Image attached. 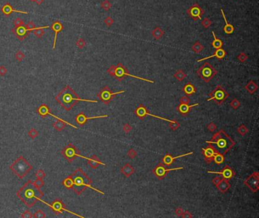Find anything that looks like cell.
I'll list each match as a JSON object with an SVG mask.
<instances>
[{"label":"cell","mask_w":259,"mask_h":218,"mask_svg":"<svg viewBox=\"0 0 259 218\" xmlns=\"http://www.w3.org/2000/svg\"><path fill=\"white\" fill-rule=\"evenodd\" d=\"M191 50H192L193 52H195V53H200V52L204 50V46H202V44H201V43L197 41V42H195L193 45H192V46H191Z\"/></svg>","instance_id":"cell-38"},{"label":"cell","mask_w":259,"mask_h":218,"mask_svg":"<svg viewBox=\"0 0 259 218\" xmlns=\"http://www.w3.org/2000/svg\"><path fill=\"white\" fill-rule=\"evenodd\" d=\"M237 59L240 62H245L246 60L248 59V56L245 53V52H241L237 56Z\"/></svg>","instance_id":"cell-49"},{"label":"cell","mask_w":259,"mask_h":218,"mask_svg":"<svg viewBox=\"0 0 259 218\" xmlns=\"http://www.w3.org/2000/svg\"><path fill=\"white\" fill-rule=\"evenodd\" d=\"M212 35L213 37H214V41H213L212 43H211V46H212L213 48H214L215 50L222 48L223 46V42L221 41V39L217 38V37H216V35H215L214 31H212Z\"/></svg>","instance_id":"cell-32"},{"label":"cell","mask_w":259,"mask_h":218,"mask_svg":"<svg viewBox=\"0 0 259 218\" xmlns=\"http://www.w3.org/2000/svg\"><path fill=\"white\" fill-rule=\"evenodd\" d=\"M49 27H50V26H43V27H36V29L34 31V34L37 38H41L45 34L44 29H46V28H49Z\"/></svg>","instance_id":"cell-35"},{"label":"cell","mask_w":259,"mask_h":218,"mask_svg":"<svg viewBox=\"0 0 259 218\" xmlns=\"http://www.w3.org/2000/svg\"><path fill=\"white\" fill-rule=\"evenodd\" d=\"M2 12L6 16H9L12 12H16V13H21V14H24V15H27L28 12H24V11H20V10H16V9H14L12 8V6L9 4V3H6L5 4L4 6L2 7Z\"/></svg>","instance_id":"cell-24"},{"label":"cell","mask_w":259,"mask_h":218,"mask_svg":"<svg viewBox=\"0 0 259 218\" xmlns=\"http://www.w3.org/2000/svg\"><path fill=\"white\" fill-rule=\"evenodd\" d=\"M207 173H216V174H219V175H221L222 177L226 180H231V179L233 178L234 176H235V175H236L235 171L229 166H225L223 168V170H221V172H212V171H208Z\"/></svg>","instance_id":"cell-17"},{"label":"cell","mask_w":259,"mask_h":218,"mask_svg":"<svg viewBox=\"0 0 259 218\" xmlns=\"http://www.w3.org/2000/svg\"><path fill=\"white\" fill-rule=\"evenodd\" d=\"M51 29L54 31L55 36H54V40H53V45H52V50H55L56 49V40H57V37H58V34L61 32V31L63 30L64 27L62 24V23L60 22L59 21H54L53 23L51 25Z\"/></svg>","instance_id":"cell-21"},{"label":"cell","mask_w":259,"mask_h":218,"mask_svg":"<svg viewBox=\"0 0 259 218\" xmlns=\"http://www.w3.org/2000/svg\"><path fill=\"white\" fill-rule=\"evenodd\" d=\"M240 105H241V103H240V102L239 101L238 99L236 98L233 99V100L230 103V106L235 110L239 108Z\"/></svg>","instance_id":"cell-42"},{"label":"cell","mask_w":259,"mask_h":218,"mask_svg":"<svg viewBox=\"0 0 259 218\" xmlns=\"http://www.w3.org/2000/svg\"><path fill=\"white\" fill-rule=\"evenodd\" d=\"M237 131H238V133L241 136H245V135L249 132V129H248V128L246 127L245 125H241V126L237 129Z\"/></svg>","instance_id":"cell-41"},{"label":"cell","mask_w":259,"mask_h":218,"mask_svg":"<svg viewBox=\"0 0 259 218\" xmlns=\"http://www.w3.org/2000/svg\"><path fill=\"white\" fill-rule=\"evenodd\" d=\"M127 155L128 157L131 159H135L137 157V151L135 150H134V149H130L128 150L127 152Z\"/></svg>","instance_id":"cell-52"},{"label":"cell","mask_w":259,"mask_h":218,"mask_svg":"<svg viewBox=\"0 0 259 218\" xmlns=\"http://www.w3.org/2000/svg\"><path fill=\"white\" fill-rule=\"evenodd\" d=\"M187 13L193 21H198L201 19V16L205 14V11L200 7L199 5L195 3L187 10Z\"/></svg>","instance_id":"cell-15"},{"label":"cell","mask_w":259,"mask_h":218,"mask_svg":"<svg viewBox=\"0 0 259 218\" xmlns=\"http://www.w3.org/2000/svg\"><path fill=\"white\" fill-rule=\"evenodd\" d=\"M122 129H123L124 132H126V133H129L130 131L132 130V127L130 126L128 123H126L125 125L123 126V128H122Z\"/></svg>","instance_id":"cell-57"},{"label":"cell","mask_w":259,"mask_h":218,"mask_svg":"<svg viewBox=\"0 0 259 218\" xmlns=\"http://www.w3.org/2000/svg\"><path fill=\"white\" fill-rule=\"evenodd\" d=\"M12 33L15 35L16 37H17L19 41H23L26 37H27L29 36L30 33L27 31V30L26 29V27L24 25L19 26L17 27H15L12 30Z\"/></svg>","instance_id":"cell-18"},{"label":"cell","mask_w":259,"mask_h":218,"mask_svg":"<svg viewBox=\"0 0 259 218\" xmlns=\"http://www.w3.org/2000/svg\"><path fill=\"white\" fill-rule=\"evenodd\" d=\"M244 185L247 186L252 192H257L259 189V173L254 172L244 181Z\"/></svg>","instance_id":"cell-12"},{"label":"cell","mask_w":259,"mask_h":218,"mask_svg":"<svg viewBox=\"0 0 259 218\" xmlns=\"http://www.w3.org/2000/svg\"><path fill=\"white\" fill-rule=\"evenodd\" d=\"M206 143L214 145L213 147L223 154L228 153L236 145V142L223 129L215 133L211 140L207 141Z\"/></svg>","instance_id":"cell-4"},{"label":"cell","mask_w":259,"mask_h":218,"mask_svg":"<svg viewBox=\"0 0 259 218\" xmlns=\"http://www.w3.org/2000/svg\"><path fill=\"white\" fill-rule=\"evenodd\" d=\"M46 205H47L48 207H50L51 209H52V210L54 211L56 215H57V216H58L59 214H62L64 211H66V212L74 214V215H75V216L78 217H81V218L84 217L83 216L78 215V214H77L76 213H73L72 211H71V210H68V209H66V206H65V205H64L63 202L62 201V200H59V199H56V200H55L52 204H49V203L47 202Z\"/></svg>","instance_id":"cell-11"},{"label":"cell","mask_w":259,"mask_h":218,"mask_svg":"<svg viewBox=\"0 0 259 218\" xmlns=\"http://www.w3.org/2000/svg\"><path fill=\"white\" fill-rule=\"evenodd\" d=\"M211 24H212V22H211V21L209 19L208 17H205V18L202 20V21H201V24H202V26H203L205 28H206V29L208 28V27L211 25Z\"/></svg>","instance_id":"cell-45"},{"label":"cell","mask_w":259,"mask_h":218,"mask_svg":"<svg viewBox=\"0 0 259 218\" xmlns=\"http://www.w3.org/2000/svg\"><path fill=\"white\" fill-rule=\"evenodd\" d=\"M56 101L59 103L64 109L67 111L72 110L75 106L78 101H84V102L89 103H97V100H85L81 99L79 96L75 92L72 87L66 85V87L62 89V91L59 93L57 96L55 97Z\"/></svg>","instance_id":"cell-2"},{"label":"cell","mask_w":259,"mask_h":218,"mask_svg":"<svg viewBox=\"0 0 259 218\" xmlns=\"http://www.w3.org/2000/svg\"><path fill=\"white\" fill-rule=\"evenodd\" d=\"M24 57H25V56L21 50L17 51V52L15 53V59L18 62H21L24 59Z\"/></svg>","instance_id":"cell-50"},{"label":"cell","mask_w":259,"mask_h":218,"mask_svg":"<svg viewBox=\"0 0 259 218\" xmlns=\"http://www.w3.org/2000/svg\"><path fill=\"white\" fill-rule=\"evenodd\" d=\"M183 211L184 210L182 208H176V210H175V214H176L178 217H181L182 216V213H183Z\"/></svg>","instance_id":"cell-62"},{"label":"cell","mask_w":259,"mask_h":218,"mask_svg":"<svg viewBox=\"0 0 259 218\" xmlns=\"http://www.w3.org/2000/svg\"><path fill=\"white\" fill-rule=\"evenodd\" d=\"M173 77H174L177 81H182L187 77V75H186L182 69H179L175 72L174 75H173Z\"/></svg>","instance_id":"cell-36"},{"label":"cell","mask_w":259,"mask_h":218,"mask_svg":"<svg viewBox=\"0 0 259 218\" xmlns=\"http://www.w3.org/2000/svg\"><path fill=\"white\" fill-rule=\"evenodd\" d=\"M183 170V167H177V168H166V166L163 165V163L157 164L156 167L153 170V173L154 176L160 180H163L166 176V173L172 170Z\"/></svg>","instance_id":"cell-13"},{"label":"cell","mask_w":259,"mask_h":218,"mask_svg":"<svg viewBox=\"0 0 259 218\" xmlns=\"http://www.w3.org/2000/svg\"><path fill=\"white\" fill-rule=\"evenodd\" d=\"M14 26L15 27H19V26H22V25H24V23L23 20H21L20 17H17L15 21H14Z\"/></svg>","instance_id":"cell-53"},{"label":"cell","mask_w":259,"mask_h":218,"mask_svg":"<svg viewBox=\"0 0 259 218\" xmlns=\"http://www.w3.org/2000/svg\"><path fill=\"white\" fill-rule=\"evenodd\" d=\"M112 7V4L110 3V2H109L108 0H104L101 2V8L103 9H104L105 11H108L110 10Z\"/></svg>","instance_id":"cell-43"},{"label":"cell","mask_w":259,"mask_h":218,"mask_svg":"<svg viewBox=\"0 0 259 218\" xmlns=\"http://www.w3.org/2000/svg\"><path fill=\"white\" fill-rule=\"evenodd\" d=\"M230 94L224 88H223L221 85H217L210 94H209V97L207 99V101H214V102L217 105H221L228 98Z\"/></svg>","instance_id":"cell-8"},{"label":"cell","mask_w":259,"mask_h":218,"mask_svg":"<svg viewBox=\"0 0 259 218\" xmlns=\"http://www.w3.org/2000/svg\"><path fill=\"white\" fill-rule=\"evenodd\" d=\"M62 184L66 189H72L73 187V181H72V179L71 177V176H68V177H66L65 180L62 181Z\"/></svg>","instance_id":"cell-39"},{"label":"cell","mask_w":259,"mask_h":218,"mask_svg":"<svg viewBox=\"0 0 259 218\" xmlns=\"http://www.w3.org/2000/svg\"><path fill=\"white\" fill-rule=\"evenodd\" d=\"M221 14H222L223 17V19H224L225 24H226L224 25V27H223V31H224L226 34H231L233 33V31H234V30H235V28H234V27L232 25V24H230V23H228V22H227L226 15H225L224 12H223V10L222 8L221 9Z\"/></svg>","instance_id":"cell-31"},{"label":"cell","mask_w":259,"mask_h":218,"mask_svg":"<svg viewBox=\"0 0 259 218\" xmlns=\"http://www.w3.org/2000/svg\"><path fill=\"white\" fill-rule=\"evenodd\" d=\"M199 103H195V104L189 105V104H186V103H179L177 107H176V110L179 112L182 116H186L189 113L190 111H191V109H192V107L196 106H198Z\"/></svg>","instance_id":"cell-23"},{"label":"cell","mask_w":259,"mask_h":218,"mask_svg":"<svg viewBox=\"0 0 259 218\" xmlns=\"http://www.w3.org/2000/svg\"><path fill=\"white\" fill-rule=\"evenodd\" d=\"M113 22H114V21H113V19H112L110 16L106 17L104 20L105 24H106L107 27H110V26H112V24H113Z\"/></svg>","instance_id":"cell-55"},{"label":"cell","mask_w":259,"mask_h":218,"mask_svg":"<svg viewBox=\"0 0 259 218\" xmlns=\"http://www.w3.org/2000/svg\"><path fill=\"white\" fill-rule=\"evenodd\" d=\"M10 170L15 174L17 178L22 180L31 170H33V166L27 162V160L23 156H20L10 166Z\"/></svg>","instance_id":"cell-6"},{"label":"cell","mask_w":259,"mask_h":218,"mask_svg":"<svg viewBox=\"0 0 259 218\" xmlns=\"http://www.w3.org/2000/svg\"><path fill=\"white\" fill-rule=\"evenodd\" d=\"M79 152L80 151L76 148V147L75 145H73L72 144H69V145H67V146L61 151V154H62V156L64 157V158H66L69 163H72L73 160H75V158L77 157L87 160V157L81 156V155L79 154Z\"/></svg>","instance_id":"cell-9"},{"label":"cell","mask_w":259,"mask_h":218,"mask_svg":"<svg viewBox=\"0 0 259 218\" xmlns=\"http://www.w3.org/2000/svg\"><path fill=\"white\" fill-rule=\"evenodd\" d=\"M163 35H164V31H163V29H161V27H157L152 31V36L157 41V40H160Z\"/></svg>","instance_id":"cell-34"},{"label":"cell","mask_w":259,"mask_h":218,"mask_svg":"<svg viewBox=\"0 0 259 218\" xmlns=\"http://www.w3.org/2000/svg\"><path fill=\"white\" fill-rule=\"evenodd\" d=\"M66 125H68V126H72V128L75 129H77L76 126H75L74 125H72V124L69 123V122H66V121H65V120H57V121H56V122L53 123L52 126H53V128H54L56 130H57V131H62L64 129H65V127H66Z\"/></svg>","instance_id":"cell-27"},{"label":"cell","mask_w":259,"mask_h":218,"mask_svg":"<svg viewBox=\"0 0 259 218\" xmlns=\"http://www.w3.org/2000/svg\"><path fill=\"white\" fill-rule=\"evenodd\" d=\"M33 182L34 185L37 188H38V189H40V188H42L44 185V181H43V179H38V178H37V180H35L34 182Z\"/></svg>","instance_id":"cell-46"},{"label":"cell","mask_w":259,"mask_h":218,"mask_svg":"<svg viewBox=\"0 0 259 218\" xmlns=\"http://www.w3.org/2000/svg\"><path fill=\"white\" fill-rule=\"evenodd\" d=\"M43 1H44V0H35V2H36L37 5H39V6H40L43 2Z\"/></svg>","instance_id":"cell-63"},{"label":"cell","mask_w":259,"mask_h":218,"mask_svg":"<svg viewBox=\"0 0 259 218\" xmlns=\"http://www.w3.org/2000/svg\"><path fill=\"white\" fill-rule=\"evenodd\" d=\"M38 135H39L38 131L35 129L34 128H32V129H30L29 131H28V136H29L31 139H35L37 136H38Z\"/></svg>","instance_id":"cell-44"},{"label":"cell","mask_w":259,"mask_h":218,"mask_svg":"<svg viewBox=\"0 0 259 218\" xmlns=\"http://www.w3.org/2000/svg\"><path fill=\"white\" fill-rule=\"evenodd\" d=\"M190 154H193V151H191V152H188L187 154H182V155H178V156L176 157H172L171 154H166L162 159V163L163 164V165L166 166H170L172 164V163L174 162L175 160L176 159L178 158H181V157H186L188 155H190Z\"/></svg>","instance_id":"cell-20"},{"label":"cell","mask_w":259,"mask_h":218,"mask_svg":"<svg viewBox=\"0 0 259 218\" xmlns=\"http://www.w3.org/2000/svg\"><path fill=\"white\" fill-rule=\"evenodd\" d=\"M196 74L205 82H209L217 74V71L209 62L205 63L196 71Z\"/></svg>","instance_id":"cell-7"},{"label":"cell","mask_w":259,"mask_h":218,"mask_svg":"<svg viewBox=\"0 0 259 218\" xmlns=\"http://www.w3.org/2000/svg\"><path fill=\"white\" fill-rule=\"evenodd\" d=\"M135 114L137 117H138L141 119H144L146 116H147V109L145 106H144L143 104H140L138 108L135 109Z\"/></svg>","instance_id":"cell-29"},{"label":"cell","mask_w":259,"mask_h":218,"mask_svg":"<svg viewBox=\"0 0 259 218\" xmlns=\"http://www.w3.org/2000/svg\"><path fill=\"white\" fill-rule=\"evenodd\" d=\"M120 172L126 178H128L135 173V169L130 164H126L120 169Z\"/></svg>","instance_id":"cell-28"},{"label":"cell","mask_w":259,"mask_h":218,"mask_svg":"<svg viewBox=\"0 0 259 218\" xmlns=\"http://www.w3.org/2000/svg\"><path fill=\"white\" fill-rule=\"evenodd\" d=\"M7 73V69L4 66H0V76H5Z\"/></svg>","instance_id":"cell-61"},{"label":"cell","mask_w":259,"mask_h":218,"mask_svg":"<svg viewBox=\"0 0 259 218\" xmlns=\"http://www.w3.org/2000/svg\"><path fill=\"white\" fill-rule=\"evenodd\" d=\"M29 1H31V2H35V0H29Z\"/></svg>","instance_id":"cell-64"},{"label":"cell","mask_w":259,"mask_h":218,"mask_svg":"<svg viewBox=\"0 0 259 218\" xmlns=\"http://www.w3.org/2000/svg\"><path fill=\"white\" fill-rule=\"evenodd\" d=\"M43 195V192L36 187L31 180H28L17 192V197L29 208H33L37 201H40Z\"/></svg>","instance_id":"cell-1"},{"label":"cell","mask_w":259,"mask_h":218,"mask_svg":"<svg viewBox=\"0 0 259 218\" xmlns=\"http://www.w3.org/2000/svg\"><path fill=\"white\" fill-rule=\"evenodd\" d=\"M45 176H46V174H45L44 171L43 170H39L36 173V177L38 178V179H43Z\"/></svg>","instance_id":"cell-59"},{"label":"cell","mask_w":259,"mask_h":218,"mask_svg":"<svg viewBox=\"0 0 259 218\" xmlns=\"http://www.w3.org/2000/svg\"><path fill=\"white\" fill-rule=\"evenodd\" d=\"M226 55V51L223 50V49L221 48V49H217L216 50H215L214 53L212 55V56H210L208 57H206V58H203V59H198L197 62H201V61H205L206 59H208L210 58H213V57H216L217 59L219 60H222L224 58L225 56Z\"/></svg>","instance_id":"cell-25"},{"label":"cell","mask_w":259,"mask_h":218,"mask_svg":"<svg viewBox=\"0 0 259 218\" xmlns=\"http://www.w3.org/2000/svg\"><path fill=\"white\" fill-rule=\"evenodd\" d=\"M86 45V42L83 38H79L76 41V46L79 49H83Z\"/></svg>","instance_id":"cell-51"},{"label":"cell","mask_w":259,"mask_h":218,"mask_svg":"<svg viewBox=\"0 0 259 218\" xmlns=\"http://www.w3.org/2000/svg\"><path fill=\"white\" fill-rule=\"evenodd\" d=\"M33 217H34V218H45V217H47V215H46V214H45V213L43 212V210H37V211H36V212L34 214Z\"/></svg>","instance_id":"cell-47"},{"label":"cell","mask_w":259,"mask_h":218,"mask_svg":"<svg viewBox=\"0 0 259 218\" xmlns=\"http://www.w3.org/2000/svg\"><path fill=\"white\" fill-rule=\"evenodd\" d=\"M224 154H221V153H217L216 154L214 155V159L213 160L214 161L215 164H217V165H221L224 162Z\"/></svg>","instance_id":"cell-37"},{"label":"cell","mask_w":259,"mask_h":218,"mask_svg":"<svg viewBox=\"0 0 259 218\" xmlns=\"http://www.w3.org/2000/svg\"><path fill=\"white\" fill-rule=\"evenodd\" d=\"M107 73L110 76H112V78H115L119 81H122L124 78L126 77V76H129V77L134 78H136V79L147 81V82H150V83H154V81H151V80L146 79V78H143L141 77L131 75V74H129L126 67H125L122 63H118L116 66H111L107 69Z\"/></svg>","instance_id":"cell-5"},{"label":"cell","mask_w":259,"mask_h":218,"mask_svg":"<svg viewBox=\"0 0 259 218\" xmlns=\"http://www.w3.org/2000/svg\"><path fill=\"white\" fill-rule=\"evenodd\" d=\"M71 177H72V181H73L72 189L77 195H81L87 188L92 189L94 191H97L101 195H104L103 191H101V190H99L97 189H95L91 185V184L93 183V181L81 168L77 169L74 172V173L71 175Z\"/></svg>","instance_id":"cell-3"},{"label":"cell","mask_w":259,"mask_h":218,"mask_svg":"<svg viewBox=\"0 0 259 218\" xmlns=\"http://www.w3.org/2000/svg\"><path fill=\"white\" fill-rule=\"evenodd\" d=\"M169 126L171 129V130L172 131H176L180 127L179 122L177 121V120H171L170 122H169Z\"/></svg>","instance_id":"cell-40"},{"label":"cell","mask_w":259,"mask_h":218,"mask_svg":"<svg viewBox=\"0 0 259 218\" xmlns=\"http://www.w3.org/2000/svg\"><path fill=\"white\" fill-rule=\"evenodd\" d=\"M25 27H26V29L27 30V31H28L29 33H31V31H34V30L36 29V27H35L34 23L32 21H29V22H28V23L26 24Z\"/></svg>","instance_id":"cell-48"},{"label":"cell","mask_w":259,"mask_h":218,"mask_svg":"<svg viewBox=\"0 0 259 218\" xmlns=\"http://www.w3.org/2000/svg\"><path fill=\"white\" fill-rule=\"evenodd\" d=\"M124 92H126L125 90L113 93L112 92V91L109 87H104L103 88L101 89L100 92L97 94V96H98V98L101 100L103 103H104L105 105H108L112 101V99L116 97V95L122 94Z\"/></svg>","instance_id":"cell-10"},{"label":"cell","mask_w":259,"mask_h":218,"mask_svg":"<svg viewBox=\"0 0 259 218\" xmlns=\"http://www.w3.org/2000/svg\"><path fill=\"white\" fill-rule=\"evenodd\" d=\"M182 91L186 94V96H192L196 93V88L194 86V85L191 82H188L183 87H182Z\"/></svg>","instance_id":"cell-30"},{"label":"cell","mask_w":259,"mask_h":218,"mask_svg":"<svg viewBox=\"0 0 259 218\" xmlns=\"http://www.w3.org/2000/svg\"><path fill=\"white\" fill-rule=\"evenodd\" d=\"M207 129L208 131H210L211 132H213V131H214L215 130L217 129V126H216V124L214 123V122H211V123H209L207 126Z\"/></svg>","instance_id":"cell-56"},{"label":"cell","mask_w":259,"mask_h":218,"mask_svg":"<svg viewBox=\"0 0 259 218\" xmlns=\"http://www.w3.org/2000/svg\"><path fill=\"white\" fill-rule=\"evenodd\" d=\"M212 182L221 193H226L231 187L229 180H225L223 177H214L212 180Z\"/></svg>","instance_id":"cell-14"},{"label":"cell","mask_w":259,"mask_h":218,"mask_svg":"<svg viewBox=\"0 0 259 218\" xmlns=\"http://www.w3.org/2000/svg\"><path fill=\"white\" fill-rule=\"evenodd\" d=\"M245 89L250 94H255L258 90V85L254 82L253 81H249L247 83V85L245 86Z\"/></svg>","instance_id":"cell-33"},{"label":"cell","mask_w":259,"mask_h":218,"mask_svg":"<svg viewBox=\"0 0 259 218\" xmlns=\"http://www.w3.org/2000/svg\"><path fill=\"white\" fill-rule=\"evenodd\" d=\"M21 217L22 218H31L33 217V214H31V211L29 210H25L24 212L22 213L21 215Z\"/></svg>","instance_id":"cell-58"},{"label":"cell","mask_w":259,"mask_h":218,"mask_svg":"<svg viewBox=\"0 0 259 218\" xmlns=\"http://www.w3.org/2000/svg\"><path fill=\"white\" fill-rule=\"evenodd\" d=\"M37 113L40 115V116H42L43 118H46L47 116H51L52 117L56 118L57 120H63L62 119H60V118L57 117V116H54V115H52V113L50 112V109L47 106V104H42L40 106H39L38 108L37 109Z\"/></svg>","instance_id":"cell-22"},{"label":"cell","mask_w":259,"mask_h":218,"mask_svg":"<svg viewBox=\"0 0 259 218\" xmlns=\"http://www.w3.org/2000/svg\"><path fill=\"white\" fill-rule=\"evenodd\" d=\"M87 163L88 164L90 165L91 168H93V169H97L100 165H103V166H105L106 164L104 163L101 162L100 159L98 158V157H97L96 155H93L92 157H87Z\"/></svg>","instance_id":"cell-26"},{"label":"cell","mask_w":259,"mask_h":218,"mask_svg":"<svg viewBox=\"0 0 259 218\" xmlns=\"http://www.w3.org/2000/svg\"><path fill=\"white\" fill-rule=\"evenodd\" d=\"M108 117L107 115H103V116H92V117H87L86 115H85L84 112H80L79 114H77L75 117V121L79 126H84L85 124L87 123V120L89 119H100V118H106Z\"/></svg>","instance_id":"cell-19"},{"label":"cell","mask_w":259,"mask_h":218,"mask_svg":"<svg viewBox=\"0 0 259 218\" xmlns=\"http://www.w3.org/2000/svg\"><path fill=\"white\" fill-rule=\"evenodd\" d=\"M192 214L188 211V210H186V211H183L182 213V216L181 217H183V218H191L192 217Z\"/></svg>","instance_id":"cell-60"},{"label":"cell","mask_w":259,"mask_h":218,"mask_svg":"<svg viewBox=\"0 0 259 218\" xmlns=\"http://www.w3.org/2000/svg\"><path fill=\"white\" fill-rule=\"evenodd\" d=\"M179 103H186V104H189L190 103H191V101H190V99L188 96H182V97H180Z\"/></svg>","instance_id":"cell-54"},{"label":"cell","mask_w":259,"mask_h":218,"mask_svg":"<svg viewBox=\"0 0 259 218\" xmlns=\"http://www.w3.org/2000/svg\"><path fill=\"white\" fill-rule=\"evenodd\" d=\"M217 153H218V151L213 147L212 145H210V144L205 148H202V154H203L204 159H205V162L207 164H210V163L212 162L214 157Z\"/></svg>","instance_id":"cell-16"}]
</instances>
